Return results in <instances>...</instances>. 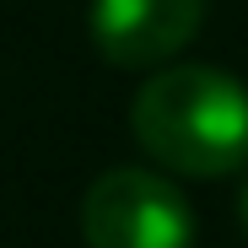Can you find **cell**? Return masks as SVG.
<instances>
[{
    "instance_id": "obj_1",
    "label": "cell",
    "mask_w": 248,
    "mask_h": 248,
    "mask_svg": "<svg viewBox=\"0 0 248 248\" xmlns=\"http://www.w3.org/2000/svg\"><path fill=\"white\" fill-rule=\"evenodd\" d=\"M130 130L168 173L232 178L248 168V87L216 65H168L135 92Z\"/></svg>"
},
{
    "instance_id": "obj_2",
    "label": "cell",
    "mask_w": 248,
    "mask_h": 248,
    "mask_svg": "<svg viewBox=\"0 0 248 248\" xmlns=\"http://www.w3.org/2000/svg\"><path fill=\"white\" fill-rule=\"evenodd\" d=\"M87 248H194V211L173 178L151 168H108L81 200Z\"/></svg>"
},
{
    "instance_id": "obj_3",
    "label": "cell",
    "mask_w": 248,
    "mask_h": 248,
    "mask_svg": "<svg viewBox=\"0 0 248 248\" xmlns=\"http://www.w3.org/2000/svg\"><path fill=\"white\" fill-rule=\"evenodd\" d=\"M205 22V0H92L87 32L108 65L151 70L189 49Z\"/></svg>"
},
{
    "instance_id": "obj_4",
    "label": "cell",
    "mask_w": 248,
    "mask_h": 248,
    "mask_svg": "<svg viewBox=\"0 0 248 248\" xmlns=\"http://www.w3.org/2000/svg\"><path fill=\"white\" fill-rule=\"evenodd\" d=\"M237 227L248 232V178H243V189H237Z\"/></svg>"
}]
</instances>
